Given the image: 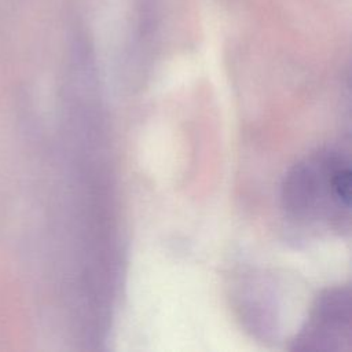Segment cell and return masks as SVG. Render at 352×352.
Returning a JSON list of instances; mask_svg holds the SVG:
<instances>
[{
  "instance_id": "6da1fadb",
  "label": "cell",
  "mask_w": 352,
  "mask_h": 352,
  "mask_svg": "<svg viewBox=\"0 0 352 352\" xmlns=\"http://www.w3.org/2000/svg\"><path fill=\"white\" fill-rule=\"evenodd\" d=\"M283 206L300 221L349 227L351 168L340 153L326 151L294 165L282 190Z\"/></svg>"
},
{
  "instance_id": "7a4b0ae2",
  "label": "cell",
  "mask_w": 352,
  "mask_h": 352,
  "mask_svg": "<svg viewBox=\"0 0 352 352\" xmlns=\"http://www.w3.org/2000/svg\"><path fill=\"white\" fill-rule=\"evenodd\" d=\"M351 340V294L348 287L323 293L296 340L297 349H337V342Z\"/></svg>"
}]
</instances>
